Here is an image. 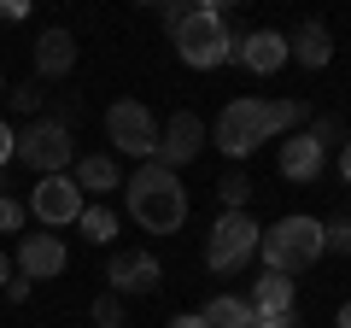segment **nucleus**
I'll list each match as a JSON object with an SVG mask.
<instances>
[{
	"instance_id": "nucleus-1",
	"label": "nucleus",
	"mask_w": 351,
	"mask_h": 328,
	"mask_svg": "<svg viewBox=\"0 0 351 328\" xmlns=\"http://www.w3.org/2000/svg\"><path fill=\"white\" fill-rule=\"evenodd\" d=\"M299 124H311V106L304 100H258V94H240V100H228L223 112H217L211 141L228 159H252L263 141L287 135V129H299Z\"/></svg>"
},
{
	"instance_id": "nucleus-2",
	"label": "nucleus",
	"mask_w": 351,
	"mask_h": 328,
	"mask_svg": "<svg viewBox=\"0 0 351 328\" xmlns=\"http://www.w3.org/2000/svg\"><path fill=\"white\" fill-rule=\"evenodd\" d=\"M123 205L147 235H176V229L188 223V188L176 170H164L158 159H147L135 176L123 182Z\"/></svg>"
},
{
	"instance_id": "nucleus-3",
	"label": "nucleus",
	"mask_w": 351,
	"mask_h": 328,
	"mask_svg": "<svg viewBox=\"0 0 351 328\" xmlns=\"http://www.w3.org/2000/svg\"><path fill=\"white\" fill-rule=\"evenodd\" d=\"M322 253H328L322 217H304V211L269 223V229H263V240H258V258H263L269 276H299V270H311Z\"/></svg>"
},
{
	"instance_id": "nucleus-4",
	"label": "nucleus",
	"mask_w": 351,
	"mask_h": 328,
	"mask_svg": "<svg viewBox=\"0 0 351 328\" xmlns=\"http://www.w3.org/2000/svg\"><path fill=\"white\" fill-rule=\"evenodd\" d=\"M170 41H176V59L193 65V71H217V65L234 59V30H228L223 6H193V12L170 30Z\"/></svg>"
},
{
	"instance_id": "nucleus-5",
	"label": "nucleus",
	"mask_w": 351,
	"mask_h": 328,
	"mask_svg": "<svg viewBox=\"0 0 351 328\" xmlns=\"http://www.w3.org/2000/svg\"><path fill=\"white\" fill-rule=\"evenodd\" d=\"M12 159H24L29 170H41V176H71V164H76V141H71V129L53 124V117H29V124L18 129Z\"/></svg>"
},
{
	"instance_id": "nucleus-6",
	"label": "nucleus",
	"mask_w": 351,
	"mask_h": 328,
	"mask_svg": "<svg viewBox=\"0 0 351 328\" xmlns=\"http://www.w3.org/2000/svg\"><path fill=\"white\" fill-rule=\"evenodd\" d=\"M263 229L252 223V211H223L211 223V240H205V270L211 276H234V270H246V258L258 253Z\"/></svg>"
},
{
	"instance_id": "nucleus-7",
	"label": "nucleus",
	"mask_w": 351,
	"mask_h": 328,
	"mask_svg": "<svg viewBox=\"0 0 351 328\" xmlns=\"http://www.w3.org/2000/svg\"><path fill=\"white\" fill-rule=\"evenodd\" d=\"M106 135H112L117 152H129V159H158V117H152V106L141 100H112L106 106Z\"/></svg>"
},
{
	"instance_id": "nucleus-8",
	"label": "nucleus",
	"mask_w": 351,
	"mask_h": 328,
	"mask_svg": "<svg viewBox=\"0 0 351 328\" xmlns=\"http://www.w3.org/2000/svg\"><path fill=\"white\" fill-rule=\"evenodd\" d=\"M158 281H164V264L152 258V246H123V253H112V264H106V293H117V299L152 293Z\"/></svg>"
},
{
	"instance_id": "nucleus-9",
	"label": "nucleus",
	"mask_w": 351,
	"mask_h": 328,
	"mask_svg": "<svg viewBox=\"0 0 351 328\" xmlns=\"http://www.w3.org/2000/svg\"><path fill=\"white\" fill-rule=\"evenodd\" d=\"M205 141H211V129L199 124V112H170L158 124V164L164 170H182V164L199 159Z\"/></svg>"
},
{
	"instance_id": "nucleus-10",
	"label": "nucleus",
	"mask_w": 351,
	"mask_h": 328,
	"mask_svg": "<svg viewBox=\"0 0 351 328\" xmlns=\"http://www.w3.org/2000/svg\"><path fill=\"white\" fill-rule=\"evenodd\" d=\"M82 205H88V200H82V188H76L71 176H41L36 188H29V217H41L53 235H59L64 223H76Z\"/></svg>"
},
{
	"instance_id": "nucleus-11",
	"label": "nucleus",
	"mask_w": 351,
	"mask_h": 328,
	"mask_svg": "<svg viewBox=\"0 0 351 328\" xmlns=\"http://www.w3.org/2000/svg\"><path fill=\"white\" fill-rule=\"evenodd\" d=\"M12 264H18V276H24V281H53V276H64L71 253H64V240L47 229V235H24V240H18Z\"/></svg>"
},
{
	"instance_id": "nucleus-12",
	"label": "nucleus",
	"mask_w": 351,
	"mask_h": 328,
	"mask_svg": "<svg viewBox=\"0 0 351 328\" xmlns=\"http://www.w3.org/2000/svg\"><path fill=\"white\" fill-rule=\"evenodd\" d=\"M228 65H246L252 76H276L287 65V36L281 30H246V36H234V59Z\"/></svg>"
},
{
	"instance_id": "nucleus-13",
	"label": "nucleus",
	"mask_w": 351,
	"mask_h": 328,
	"mask_svg": "<svg viewBox=\"0 0 351 328\" xmlns=\"http://www.w3.org/2000/svg\"><path fill=\"white\" fill-rule=\"evenodd\" d=\"M71 182L82 188V200H88V205H106V194L123 188V170H117L112 152H88V159H76V164H71Z\"/></svg>"
},
{
	"instance_id": "nucleus-14",
	"label": "nucleus",
	"mask_w": 351,
	"mask_h": 328,
	"mask_svg": "<svg viewBox=\"0 0 351 328\" xmlns=\"http://www.w3.org/2000/svg\"><path fill=\"white\" fill-rule=\"evenodd\" d=\"M276 164H281V176H287V182H316L328 170V147L311 141L304 129H293V141H281V159Z\"/></svg>"
},
{
	"instance_id": "nucleus-15",
	"label": "nucleus",
	"mask_w": 351,
	"mask_h": 328,
	"mask_svg": "<svg viewBox=\"0 0 351 328\" xmlns=\"http://www.w3.org/2000/svg\"><path fill=\"white\" fill-rule=\"evenodd\" d=\"M287 59L304 65V71H328V59H334V36H328L322 18H304V24L287 36Z\"/></svg>"
},
{
	"instance_id": "nucleus-16",
	"label": "nucleus",
	"mask_w": 351,
	"mask_h": 328,
	"mask_svg": "<svg viewBox=\"0 0 351 328\" xmlns=\"http://www.w3.org/2000/svg\"><path fill=\"white\" fill-rule=\"evenodd\" d=\"M252 316H299V299H293V276H269L263 270L258 281H252Z\"/></svg>"
},
{
	"instance_id": "nucleus-17",
	"label": "nucleus",
	"mask_w": 351,
	"mask_h": 328,
	"mask_svg": "<svg viewBox=\"0 0 351 328\" xmlns=\"http://www.w3.org/2000/svg\"><path fill=\"white\" fill-rule=\"evenodd\" d=\"M76 65V36L71 30H41V41H36V76H64Z\"/></svg>"
},
{
	"instance_id": "nucleus-18",
	"label": "nucleus",
	"mask_w": 351,
	"mask_h": 328,
	"mask_svg": "<svg viewBox=\"0 0 351 328\" xmlns=\"http://www.w3.org/2000/svg\"><path fill=\"white\" fill-rule=\"evenodd\" d=\"M199 316H205L211 328H246V323H252V305L240 299V293H217V299L205 305Z\"/></svg>"
},
{
	"instance_id": "nucleus-19",
	"label": "nucleus",
	"mask_w": 351,
	"mask_h": 328,
	"mask_svg": "<svg viewBox=\"0 0 351 328\" xmlns=\"http://www.w3.org/2000/svg\"><path fill=\"white\" fill-rule=\"evenodd\" d=\"M76 229H82V240H94V246H112L117 240V211L112 205H82Z\"/></svg>"
},
{
	"instance_id": "nucleus-20",
	"label": "nucleus",
	"mask_w": 351,
	"mask_h": 328,
	"mask_svg": "<svg viewBox=\"0 0 351 328\" xmlns=\"http://www.w3.org/2000/svg\"><path fill=\"white\" fill-rule=\"evenodd\" d=\"M217 194H223V211H246V200H252V182L234 170V176H223V182H217Z\"/></svg>"
},
{
	"instance_id": "nucleus-21",
	"label": "nucleus",
	"mask_w": 351,
	"mask_h": 328,
	"mask_svg": "<svg viewBox=\"0 0 351 328\" xmlns=\"http://www.w3.org/2000/svg\"><path fill=\"white\" fill-rule=\"evenodd\" d=\"M123 323H129L123 299H117V293H100V299H94V328H123Z\"/></svg>"
},
{
	"instance_id": "nucleus-22",
	"label": "nucleus",
	"mask_w": 351,
	"mask_h": 328,
	"mask_svg": "<svg viewBox=\"0 0 351 328\" xmlns=\"http://www.w3.org/2000/svg\"><path fill=\"white\" fill-rule=\"evenodd\" d=\"M322 240H328V253H346V258H351V217H328V223H322Z\"/></svg>"
},
{
	"instance_id": "nucleus-23",
	"label": "nucleus",
	"mask_w": 351,
	"mask_h": 328,
	"mask_svg": "<svg viewBox=\"0 0 351 328\" xmlns=\"http://www.w3.org/2000/svg\"><path fill=\"white\" fill-rule=\"evenodd\" d=\"M41 100H47V89H41V82H18V89H12V112H24V117H36Z\"/></svg>"
},
{
	"instance_id": "nucleus-24",
	"label": "nucleus",
	"mask_w": 351,
	"mask_h": 328,
	"mask_svg": "<svg viewBox=\"0 0 351 328\" xmlns=\"http://www.w3.org/2000/svg\"><path fill=\"white\" fill-rule=\"evenodd\" d=\"M24 217H29V205H18L12 194H0V235H18V229H24Z\"/></svg>"
},
{
	"instance_id": "nucleus-25",
	"label": "nucleus",
	"mask_w": 351,
	"mask_h": 328,
	"mask_svg": "<svg viewBox=\"0 0 351 328\" xmlns=\"http://www.w3.org/2000/svg\"><path fill=\"white\" fill-rule=\"evenodd\" d=\"M311 141H322V147H334L339 141V117H311V129H304Z\"/></svg>"
},
{
	"instance_id": "nucleus-26",
	"label": "nucleus",
	"mask_w": 351,
	"mask_h": 328,
	"mask_svg": "<svg viewBox=\"0 0 351 328\" xmlns=\"http://www.w3.org/2000/svg\"><path fill=\"white\" fill-rule=\"evenodd\" d=\"M188 12H193V6H182V0H164V6H158L164 30H176V24H182V18H188Z\"/></svg>"
},
{
	"instance_id": "nucleus-27",
	"label": "nucleus",
	"mask_w": 351,
	"mask_h": 328,
	"mask_svg": "<svg viewBox=\"0 0 351 328\" xmlns=\"http://www.w3.org/2000/svg\"><path fill=\"white\" fill-rule=\"evenodd\" d=\"M18 18H29V0H0V24H18Z\"/></svg>"
},
{
	"instance_id": "nucleus-28",
	"label": "nucleus",
	"mask_w": 351,
	"mask_h": 328,
	"mask_svg": "<svg viewBox=\"0 0 351 328\" xmlns=\"http://www.w3.org/2000/svg\"><path fill=\"white\" fill-rule=\"evenodd\" d=\"M12 147H18V129L0 117V164H12Z\"/></svg>"
},
{
	"instance_id": "nucleus-29",
	"label": "nucleus",
	"mask_w": 351,
	"mask_h": 328,
	"mask_svg": "<svg viewBox=\"0 0 351 328\" xmlns=\"http://www.w3.org/2000/svg\"><path fill=\"white\" fill-rule=\"evenodd\" d=\"M29 288H36V281H24V276H12V281H6V299H12V305H24V299H29Z\"/></svg>"
},
{
	"instance_id": "nucleus-30",
	"label": "nucleus",
	"mask_w": 351,
	"mask_h": 328,
	"mask_svg": "<svg viewBox=\"0 0 351 328\" xmlns=\"http://www.w3.org/2000/svg\"><path fill=\"white\" fill-rule=\"evenodd\" d=\"M246 328H299V316H252Z\"/></svg>"
},
{
	"instance_id": "nucleus-31",
	"label": "nucleus",
	"mask_w": 351,
	"mask_h": 328,
	"mask_svg": "<svg viewBox=\"0 0 351 328\" xmlns=\"http://www.w3.org/2000/svg\"><path fill=\"white\" fill-rule=\"evenodd\" d=\"M170 328H211V323H205L199 311H182V316H170Z\"/></svg>"
},
{
	"instance_id": "nucleus-32",
	"label": "nucleus",
	"mask_w": 351,
	"mask_h": 328,
	"mask_svg": "<svg viewBox=\"0 0 351 328\" xmlns=\"http://www.w3.org/2000/svg\"><path fill=\"white\" fill-rule=\"evenodd\" d=\"M339 176H346V188H351V141L339 147Z\"/></svg>"
},
{
	"instance_id": "nucleus-33",
	"label": "nucleus",
	"mask_w": 351,
	"mask_h": 328,
	"mask_svg": "<svg viewBox=\"0 0 351 328\" xmlns=\"http://www.w3.org/2000/svg\"><path fill=\"white\" fill-rule=\"evenodd\" d=\"M334 328H351V299H346V305L334 311Z\"/></svg>"
},
{
	"instance_id": "nucleus-34",
	"label": "nucleus",
	"mask_w": 351,
	"mask_h": 328,
	"mask_svg": "<svg viewBox=\"0 0 351 328\" xmlns=\"http://www.w3.org/2000/svg\"><path fill=\"white\" fill-rule=\"evenodd\" d=\"M6 281H12V258L0 253V288H6Z\"/></svg>"
},
{
	"instance_id": "nucleus-35",
	"label": "nucleus",
	"mask_w": 351,
	"mask_h": 328,
	"mask_svg": "<svg viewBox=\"0 0 351 328\" xmlns=\"http://www.w3.org/2000/svg\"><path fill=\"white\" fill-rule=\"evenodd\" d=\"M0 100H6V76H0Z\"/></svg>"
}]
</instances>
